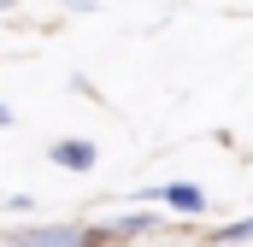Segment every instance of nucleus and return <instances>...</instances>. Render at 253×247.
Segmentation results:
<instances>
[{
    "label": "nucleus",
    "mask_w": 253,
    "mask_h": 247,
    "mask_svg": "<svg viewBox=\"0 0 253 247\" xmlns=\"http://www.w3.org/2000/svg\"><path fill=\"white\" fill-rule=\"evenodd\" d=\"M12 247H106V236H88L77 224H47V230H18Z\"/></svg>",
    "instance_id": "f257e3e1"
},
{
    "label": "nucleus",
    "mask_w": 253,
    "mask_h": 247,
    "mask_svg": "<svg viewBox=\"0 0 253 247\" xmlns=\"http://www.w3.org/2000/svg\"><path fill=\"white\" fill-rule=\"evenodd\" d=\"M141 200H159V206L177 212V218H206V206H212L200 183H165V188H147Z\"/></svg>",
    "instance_id": "f03ea898"
},
{
    "label": "nucleus",
    "mask_w": 253,
    "mask_h": 247,
    "mask_svg": "<svg viewBox=\"0 0 253 247\" xmlns=\"http://www.w3.org/2000/svg\"><path fill=\"white\" fill-rule=\"evenodd\" d=\"M47 159H53L59 171H77V177H83V171H94V159H100V153H94V141L65 135V141H53V147H47Z\"/></svg>",
    "instance_id": "7ed1b4c3"
},
{
    "label": "nucleus",
    "mask_w": 253,
    "mask_h": 247,
    "mask_svg": "<svg viewBox=\"0 0 253 247\" xmlns=\"http://www.w3.org/2000/svg\"><path fill=\"white\" fill-rule=\"evenodd\" d=\"M147 230H153V218H147V212H124L106 236H147Z\"/></svg>",
    "instance_id": "20e7f679"
},
{
    "label": "nucleus",
    "mask_w": 253,
    "mask_h": 247,
    "mask_svg": "<svg viewBox=\"0 0 253 247\" xmlns=\"http://www.w3.org/2000/svg\"><path fill=\"white\" fill-rule=\"evenodd\" d=\"M212 242H230V247H236V242H253V218H236V224H224Z\"/></svg>",
    "instance_id": "39448f33"
},
{
    "label": "nucleus",
    "mask_w": 253,
    "mask_h": 247,
    "mask_svg": "<svg viewBox=\"0 0 253 247\" xmlns=\"http://www.w3.org/2000/svg\"><path fill=\"white\" fill-rule=\"evenodd\" d=\"M65 6H71V12H94V0H65Z\"/></svg>",
    "instance_id": "423d86ee"
},
{
    "label": "nucleus",
    "mask_w": 253,
    "mask_h": 247,
    "mask_svg": "<svg viewBox=\"0 0 253 247\" xmlns=\"http://www.w3.org/2000/svg\"><path fill=\"white\" fill-rule=\"evenodd\" d=\"M6 124H12V106H6V100H0V129H6Z\"/></svg>",
    "instance_id": "0eeeda50"
},
{
    "label": "nucleus",
    "mask_w": 253,
    "mask_h": 247,
    "mask_svg": "<svg viewBox=\"0 0 253 247\" xmlns=\"http://www.w3.org/2000/svg\"><path fill=\"white\" fill-rule=\"evenodd\" d=\"M6 6H12V0H0V12H6Z\"/></svg>",
    "instance_id": "6e6552de"
}]
</instances>
